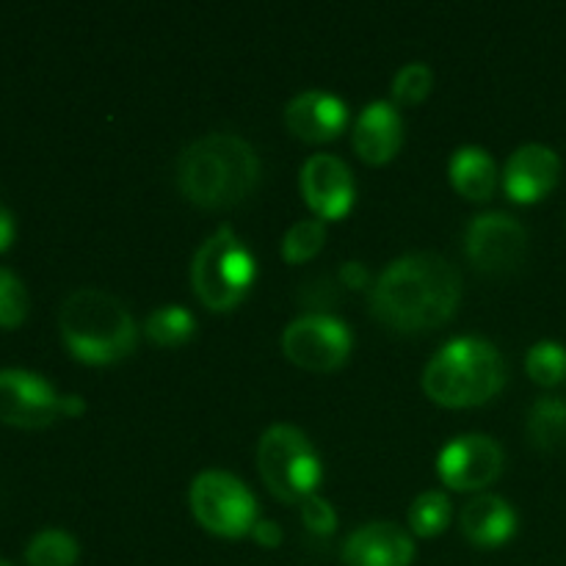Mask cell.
<instances>
[{
  "mask_svg": "<svg viewBox=\"0 0 566 566\" xmlns=\"http://www.w3.org/2000/svg\"><path fill=\"white\" fill-rule=\"evenodd\" d=\"M340 282L346 287H354V291H359V287H365L370 282V274H368V269H365L363 263H359V260H348V263H343L340 265Z\"/></svg>",
  "mask_w": 566,
  "mask_h": 566,
  "instance_id": "28",
  "label": "cell"
},
{
  "mask_svg": "<svg viewBox=\"0 0 566 566\" xmlns=\"http://www.w3.org/2000/svg\"><path fill=\"white\" fill-rule=\"evenodd\" d=\"M401 114L387 99H374L359 111L352 127V144L365 164H387L401 149Z\"/></svg>",
  "mask_w": 566,
  "mask_h": 566,
  "instance_id": "16",
  "label": "cell"
},
{
  "mask_svg": "<svg viewBox=\"0 0 566 566\" xmlns=\"http://www.w3.org/2000/svg\"><path fill=\"white\" fill-rule=\"evenodd\" d=\"M528 440L542 451L566 446V401L556 396H542L531 403L525 420Z\"/></svg>",
  "mask_w": 566,
  "mask_h": 566,
  "instance_id": "19",
  "label": "cell"
},
{
  "mask_svg": "<svg viewBox=\"0 0 566 566\" xmlns=\"http://www.w3.org/2000/svg\"><path fill=\"white\" fill-rule=\"evenodd\" d=\"M260 180L258 149L235 133H208L177 158V186L202 208H230Z\"/></svg>",
  "mask_w": 566,
  "mask_h": 566,
  "instance_id": "2",
  "label": "cell"
},
{
  "mask_svg": "<svg viewBox=\"0 0 566 566\" xmlns=\"http://www.w3.org/2000/svg\"><path fill=\"white\" fill-rule=\"evenodd\" d=\"M61 415V396L48 379L20 368L0 370V420L20 429H42Z\"/></svg>",
  "mask_w": 566,
  "mask_h": 566,
  "instance_id": "11",
  "label": "cell"
},
{
  "mask_svg": "<svg viewBox=\"0 0 566 566\" xmlns=\"http://www.w3.org/2000/svg\"><path fill=\"white\" fill-rule=\"evenodd\" d=\"M298 509H302L304 525H307L313 534H318V536L335 534V528H337L335 506H332L326 497H321L318 492H315V495H310L304 503H298Z\"/></svg>",
  "mask_w": 566,
  "mask_h": 566,
  "instance_id": "27",
  "label": "cell"
},
{
  "mask_svg": "<svg viewBox=\"0 0 566 566\" xmlns=\"http://www.w3.org/2000/svg\"><path fill=\"white\" fill-rule=\"evenodd\" d=\"M326 243V224L324 219H298L287 227L282 235V258L287 263H304L315 258Z\"/></svg>",
  "mask_w": 566,
  "mask_h": 566,
  "instance_id": "23",
  "label": "cell"
},
{
  "mask_svg": "<svg viewBox=\"0 0 566 566\" xmlns=\"http://www.w3.org/2000/svg\"><path fill=\"white\" fill-rule=\"evenodd\" d=\"M525 370L536 385L556 387L566 376V348L556 340L536 343L525 357Z\"/></svg>",
  "mask_w": 566,
  "mask_h": 566,
  "instance_id": "24",
  "label": "cell"
},
{
  "mask_svg": "<svg viewBox=\"0 0 566 566\" xmlns=\"http://www.w3.org/2000/svg\"><path fill=\"white\" fill-rule=\"evenodd\" d=\"M354 346L352 329L326 313H304L282 332V352L298 368L326 374L340 368Z\"/></svg>",
  "mask_w": 566,
  "mask_h": 566,
  "instance_id": "8",
  "label": "cell"
},
{
  "mask_svg": "<svg viewBox=\"0 0 566 566\" xmlns=\"http://www.w3.org/2000/svg\"><path fill=\"white\" fill-rule=\"evenodd\" d=\"M83 409H86V403H83L81 396H61V415L75 418V415H81Z\"/></svg>",
  "mask_w": 566,
  "mask_h": 566,
  "instance_id": "31",
  "label": "cell"
},
{
  "mask_svg": "<svg viewBox=\"0 0 566 566\" xmlns=\"http://www.w3.org/2000/svg\"><path fill=\"white\" fill-rule=\"evenodd\" d=\"M459 525L473 545L497 547L512 539L514 531H517V512L506 497L484 492V495H475L473 501L464 503Z\"/></svg>",
  "mask_w": 566,
  "mask_h": 566,
  "instance_id": "17",
  "label": "cell"
},
{
  "mask_svg": "<svg viewBox=\"0 0 566 566\" xmlns=\"http://www.w3.org/2000/svg\"><path fill=\"white\" fill-rule=\"evenodd\" d=\"M503 448L490 434L453 437L437 457V473L446 486L473 492L490 486L503 473Z\"/></svg>",
  "mask_w": 566,
  "mask_h": 566,
  "instance_id": "10",
  "label": "cell"
},
{
  "mask_svg": "<svg viewBox=\"0 0 566 566\" xmlns=\"http://www.w3.org/2000/svg\"><path fill=\"white\" fill-rule=\"evenodd\" d=\"M431 83H434V72L423 61H409L392 77V97L401 105H415L431 92Z\"/></svg>",
  "mask_w": 566,
  "mask_h": 566,
  "instance_id": "25",
  "label": "cell"
},
{
  "mask_svg": "<svg viewBox=\"0 0 566 566\" xmlns=\"http://www.w3.org/2000/svg\"><path fill=\"white\" fill-rule=\"evenodd\" d=\"M254 282V258L232 227L210 232L191 260V285L199 302L227 313L247 296Z\"/></svg>",
  "mask_w": 566,
  "mask_h": 566,
  "instance_id": "5",
  "label": "cell"
},
{
  "mask_svg": "<svg viewBox=\"0 0 566 566\" xmlns=\"http://www.w3.org/2000/svg\"><path fill=\"white\" fill-rule=\"evenodd\" d=\"M252 536L263 547H280V542H282L280 525H276L274 520H265V517L258 520V525H254V528H252Z\"/></svg>",
  "mask_w": 566,
  "mask_h": 566,
  "instance_id": "29",
  "label": "cell"
},
{
  "mask_svg": "<svg viewBox=\"0 0 566 566\" xmlns=\"http://www.w3.org/2000/svg\"><path fill=\"white\" fill-rule=\"evenodd\" d=\"M448 175H451L453 188L473 202H486L495 193L497 166L484 147H475V144L459 147L451 155Z\"/></svg>",
  "mask_w": 566,
  "mask_h": 566,
  "instance_id": "18",
  "label": "cell"
},
{
  "mask_svg": "<svg viewBox=\"0 0 566 566\" xmlns=\"http://www.w3.org/2000/svg\"><path fill=\"white\" fill-rule=\"evenodd\" d=\"M464 252L475 269L486 274H506L523 265L528 254V230L512 213H479L464 230Z\"/></svg>",
  "mask_w": 566,
  "mask_h": 566,
  "instance_id": "9",
  "label": "cell"
},
{
  "mask_svg": "<svg viewBox=\"0 0 566 566\" xmlns=\"http://www.w3.org/2000/svg\"><path fill=\"white\" fill-rule=\"evenodd\" d=\"M285 125L304 142H329L348 125V108L337 94L307 88L285 105Z\"/></svg>",
  "mask_w": 566,
  "mask_h": 566,
  "instance_id": "15",
  "label": "cell"
},
{
  "mask_svg": "<svg viewBox=\"0 0 566 566\" xmlns=\"http://www.w3.org/2000/svg\"><path fill=\"white\" fill-rule=\"evenodd\" d=\"M258 470L271 492L285 503H304L321 484V459L302 429L274 423L258 442Z\"/></svg>",
  "mask_w": 566,
  "mask_h": 566,
  "instance_id": "6",
  "label": "cell"
},
{
  "mask_svg": "<svg viewBox=\"0 0 566 566\" xmlns=\"http://www.w3.org/2000/svg\"><path fill=\"white\" fill-rule=\"evenodd\" d=\"M0 566H11L9 562H3V558H0Z\"/></svg>",
  "mask_w": 566,
  "mask_h": 566,
  "instance_id": "32",
  "label": "cell"
},
{
  "mask_svg": "<svg viewBox=\"0 0 566 566\" xmlns=\"http://www.w3.org/2000/svg\"><path fill=\"white\" fill-rule=\"evenodd\" d=\"M28 318V291L20 276L9 269H0V326L14 329Z\"/></svg>",
  "mask_w": 566,
  "mask_h": 566,
  "instance_id": "26",
  "label": "cell"
},
{
  "mask_svg": "<svg viewBox=\"0 0 566 566\" xmlns=\"http://www.w3.org/2000/svg\"><path fill=\"white\" fill-rule=\"evenodd\" d=\"M368 302L370 313L390 329H434L457 313L462 302V276L446 254H403L376 276Z\"/></svg>",
  "mask_w": 566,
  "mask_h": 566,
  "instance_id": "1",
  "label": "cell"
},
{
  "mask_svg": "<svg viewBox=\"0 0 566 566\" xmlns=\"http://www.w3.org/2000/svg\"><path fill=\"white\" fill-rule=\"evenodd\" d=\"M562 175V160L556 149L545 144H523L514 149L503 171V188L514 202H536L553 191Z\"/></svg>",
  "mask_w": 566,
  "mask_h": 566,
  "instance_id": "14",
  "label": "cell"
},
{
  "mask_svg": "<svg viewBox=\"0 0 566 566\" xmlns=\"http://www.w3.org/2000/svg\"><path fill=\"white\" fill-rule=\"evenodd\" d=\"M81 547L75 536L61 528H44L28 542L25 562L28 566H75Z\"/></svg>",
  "mask_w": 566,
  "mask_h": 566,
  "instance_id": "21",
  "label": "cell"
},
{
  "mask_svg": "<svg viewBox=\"0 0 566 566\" xmlns=\"http://www.w3.org/2000/svg\"><path fill=\"white\" fill-rule=\"evenodd\" d=\"M451 523V501L446 492L429 490L418 495L409 506V528L418 536H437L448 528Z\"/></svg>",
  "mask_w": 566,
  "mask_h": 566,
  "instance_id": "22",
  "label": "cell"
},
{
  "mask_svg": "<svg viewBox=\"0 0 566 566\" xmlns=\"http://www.w3.org/2000/svg\"><path fill=\"white\" fill-rule=\"evenodd\" d=\"M11 241H14V216H11V210L0 199V252H6Z\"/></svg>",
  "mask_w": 566,
  "mask_h": 566,
  "instance_id": "30",
  "label": "cell"
},
{
  "mask_svg": "<svg viewBox=\"0 0 566 566\" xmlns=\"http://www.w3.org/2000/svg\"><path fill=\"white\" fill-rule=\"evenodd\" d=\"M298 188L304 202L313 208L315 219H340L354 205V175L337 155H310L298 171Z\"/></svg>",
  "mask_w": 566,
  "mask_h": 566,
  "instance_id": "12",
  "label": "cell"
},
{
  "mask_svg": "<svg viewBox=\"0 0 566 566\" xmlns=\"http://www.w3.org/2000/svg\"><path fill=\"white\" fill-rule=\"evenodd\" d=\"M415 558V539L396 523H365L343 542L346 566H409Z\"/></svg>",
  "mask_w": 566,
  "mask_h": 566,
  "instance_id": "13",
  "label": "cell"
},
{
  "mask_svg": "<svg viewBox=\"0 0 566 566\" xmlns=\"http://www.w3.org/2000/svg\"><path fill=\"white\" fill-rule=\"evenodd\" d=\"M191 514L210 534L238 539L258 525V501L252 490L224 470H205L188 490Z\"/></svg>",
  "mask_w": 566,
  "mask_h": 566,
  "instance_id": "7",
  "label": "cell"
},
{
  "mask_svg": "<svg viewBox=\"0 0 566 566\" xmlns=\"http://www.w3.org/2000/svg\"><path fill=\"white\" fill-rule=\"evenodd\" d=\"M59 329L81 363L108 365L136 348L138 329L125 302L99 287H77L64 298Z\"/></svg>",
  "mask_w": 566,
  "mask_h": 566,
  "instance_id": "3",
  "label": "cell"
},
{
  "mask_svg": "<svg viewBox=\"0 0 566 566\" xmlns=\"http://www.w3.org/2000/svg\"><path fill=\"white\" fill-rule=\"evenodd\" d=\"M506 385L503 354L479 335L448 340L423 370V390L442 407H475Z\"/></svg>",
  "mask_w": 566,
  "mask_h": 566,
  "instance_id": "4",
  "label": "cell"
},
{
  "mask_svg": "<svg viewBox=\"0 0 566 566\" xmlns=\"http://www.w3.org/2000/svg\"><path fill=\"white\" fill-rule=\"evenodd\" d=\"M197 332V318L182 304H164L144 321V335L158 346H180Z\"/></svg>",
  "mask_w": 566,
  "mask_h": 566,
  "instance_id": "20",
  "label": "cell"
}]
</instances>
